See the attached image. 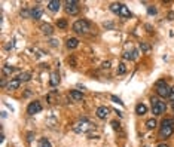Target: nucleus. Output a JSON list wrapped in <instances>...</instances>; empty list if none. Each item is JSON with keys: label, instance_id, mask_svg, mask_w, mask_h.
<instances>
[{"label": "nucleus", "instance_id": "obj_30", "mask_svg": "<svg viewBox=\"0 0 174 147\" xmlns=\"http://www.w3.org/2000/svg\"><path fill=\"white\" fill-rule=\"evenodd\" d=\"M112 100H113L115 103H118V104H122V101H120L119 98H118V97H116V95H112Z\"/></svg>", "mask_w": 174, "mask_h": 147}, {"label": "nucleus", "instance_id": "obj_14", "mask_svg": "<svg viewBox=\"0 0 174 147\" xmlns=\"http://www.w3.org/2000/svg\"><path fill=\"white\" fill-rule=\"evenodd\" d=\"M60 74L57 73V71H55V73H52L51 74V86H58V85H60Z\"/></svg>", "mask_w": 174, "mask_h": 147}, {"label": "nucleus", "instance_id": "obj_32", "mask_svg": "<svg viewBox=\"0 0 174 147\" xmlns=\"http://www.w3.org/2000/svg\"><path fill=\"white\" fill-rule=\"evenodd\" d=\"M171 101H174V88H171V94H170V97H168Z\"/></svg>", "mask_w": 174, "mask_h": 147}, {"label": "nucleus", "instance_id": "obj_5", "mask_svg": "<svg viewBox=\"0 0 174 147\" xmlns=\"http://www.w3.org/2000/svg\"><path fill=\"white\" fill-rule=\"evenodd\" d=\"M79 3L76 0H67L66 2V12L68 15H78L79 13Z\"/></svg>", "mask_w": 174, "mask_h": 147}, {"label": "nucleus", "instance_id": "obj_18", "mask_svg": "<svg viewBox=\"0 0 174 147\" xmlns=\"http://www.w3.org/2000/svg\"><path fill=\"white\" fill-rule=\"evenodd\" d=\"M120 7H122V3H112V5H110V11L113 13H116V15H119Z\"/></svg>", "mask_w": 174, "mask_h": 147}, {"label": "nucleus", "instance_id": "obj_27", "mask_svg": "<svg viewBox=\"0 0 174 147\" xmlns=\"http://www.w3.org/2000/svg\"><path fill=\"white\" fill-rule=\"evenodd\" d=\"M21 16H24V18H28V16H31V11H27V9L21 11Z\"/></svg>", "mask_w": 174, "mask_h": 147}, {"label": "nucleus", "instance_id": "obj_13", "mask_svg": "<svg viewBox=\"0 0 174 147\" xmlns=\"http://www.w3.org/2000/svg\"><path fill=\"white\" fill-rule=\"evenodd\" d=\"M67 48H68V49H76V48L79 46V40L76 39V37H70V39L67 40Z\"/></svg>", "mask_w": 174, "mask_h": 147}, {"label": "nucleus", "instance_id": "obj_11", "mask_svg": "<svg viewBox=\"0 0 174 147\" xmlns=\"http://www.w3.org/2000/svg\"><path fill=\"white\" fill-rule=\"evenodd\" d=\"M42 13H43L42 7L34 6L33 9H31V18H34V20H40V18H42Z\"/></svg>", "mask_w": 174, "mask_h": 147}, {"label": "nucleus", "instance_id": "obj_28", "mask_svg": "<svg viewBox=\"0 0 174 147\" xmlns=\"http://www.w3.org/2000/svg\"><path fill=\"white\" fill-rule=\"evenodd\" d=\"M112 126H113V129H120V123L118 122V120H112V123H110Z\"/></svg>", "mask_w": 174, "mask_h": 147}, {"label": "nucleus", "instance_id": "obj_24", "mask_svg": "<svg viewBox=\"0 0 174 147\" xmlns=\"http://www.w3.org/2000/svg\"><path fill=\"white\" fill-rule=\"evenodd\" d=\"M67 25H68V24H67L66 20H58L57 21V27H58V28H67Z\"/></svg>", "mask_w": 174, "mask_h": 147}, {"label": "nucleus", "instance_id": "obj_1", "mask_svg": "<svg viewBox=\"0 0 174 147\" xmlns=\"http://www.w3.org/2000/svg\"><path fill=\"white\" fill-rule=\"evenodd\" d=\"M174 132V120L173 119H164L161 123L159 137L161 138H170Z\"/></svg>", "mask_w": 174, "mask_h": 147}, {"label": "nucleus", "instance_id": "obj_29", "mask_svg": "<svg viewBox=\"0 0 174 147\" xmlns=\"http://www.w3.org/2000/svg\"><path fill=\"white\" fill-rule=\"evenodd\" d=\"M147 12H149V15H156V7L149 6L147 7Z\"/></svg>", "mask_w": 174, "mask_h": 147}, {"label": "nucleus", "instance_id": "obj_20", "mask_svg": "<svg viewBox=\"0 0 174 147\" xmlns=\"http://www.w3.org/2000/svg\"><path fill=\"white\" fill-rule=\"evenodd\" d=\"M39 147H52V144H51V141L48 140V138H40Z\"/></svg>", "mask_w": 174, "mask_h": 147}, {"label": "nucleus", "instance_id": "obj_34", "mask_svg": "<svg viewBox=\"0 0 174 147\" xmlns=\"http://www.w3.org/2000/svg\"><path fill=\"white\" fill-rule=\"evenodd\" d=\"M109 67H110V62H109V61H107V62H104V64H103V68H109Z\"/></svg>", "mask_w": 174, "mask_h": 147}, {"label": "nucleus", "instance_id": "obj_12", "mask_svg": "<svg viewBox=\"0 0 174 147\" xmlns=\"http://www.w3.org/2000/svg\"><path fill=\"white\" fill-rule=\"evenodd\" d=\"M40 30H42V33L46 34V36H51L54 33V27L51 24H42L40 25Z\"/></svg>", "mask_w": 174, "mask_h": 147}, {"label": "nucleus", "instance_id": "obj_22", "mask_svg": "<svg viewBox=\"0 0 174 147\" xmlns=\"http://www.w3.org/2000/svg\"><path fill=\"white\" fill-rule=\"evenodd\" d=\"M146 126L149 128V129H153V128L156 126V120H155L153 117H152V119H149V120L146 122Z\"/></svg>", "mask_w": 174, "mask_h": 147}, {"label": "nucleus", "instance_id": "obj_23", "mask_svg": "<svg viewBox=\"0 0 174 147\" xmlns=\"http://www.w3.org/2000/svg\"><path fill=\"white\" fill-rule=\"evenodd\" d=\"M125 71H127V67H125L124 62H120L118 66V74H125Z\"/></svg>", "mask_w": 174, "mask_h": 147}, {"label": "nucleus", "instance_id": "obj_6", "mask_svg": "<svg viewBox=\"0 0 174 147\" xmlns=\"http://www.w3.org/2000/svg\"><path fill=\"white\" fill-rule=\"evenodd\" d=\"M42 112V104L40 101H31L28 107H27V113L28 114H36V113H40Z\"/></svg>", "mask_w": 174, "mask_h": 147}, {"label": "nucleus", "instance_id": "obj_3", "mask_svg": "<svg viewBox=\"0 0 174 147\" xmlns=\"http://www.w3.org/2000/svg\"><path fill=\"white\" fill-rule=\"evenodd\" d=\"M92 123L91 122H88L87 119H82V120H79V122H76L73 125V129H74V132H78V134H80V132H88L89 129H92Z\"/></svg>", "mask_w": 174, "mask_h": 147}, {"label": "nucleus", "instance_id": "obj_25", "mask_svg": "<svg viewBox=\"0 0 174 147\" xmlns=\"http://www.w3.org/2000/svg\"><path fill=\"white\" fill-rule=\"evenodd\" d=\"M13 71H15L13 67H7V66L3 67V74H11V73H13Z\"/></svg>", "mask_w": 174, "mask_h": 147}, {"label": "nucleus", "instance_id": "obj_33", "mask_svg": "<svg viewBox=\"0 0 174 147\" xmlns=\"http://www.w3.org/2000/svg\"><path fill=\"white\" fill-rule=\"evenodd\" d=\"M68 62H72V64H73V67L76 66V61H74V58H73V57H72V58H68Z\"/></svg>", "mask_w": 174, "mask_h": 147}, {"label": "nucleus", "instance_id": "obj_4", "mask_svg": "<svg viewBox=\"0 0 174 147\" xmlns=\"http://www.w3.org/2000/svg\"><path fill=\"white\" fill-rule=\"evenodd\" d=\"M89 27H91L89 21H87V20H78L73 24V31H76V33H87L88 30H89Z\"/></svg>", "mask_w": 174, "mask_h": 147}, {"label": "nucleus", "instance_id": "obj_35", "mask_svg": "<svg viewBox=\"0 0 174 147\" xmlns=\"http://www.w3.org/2000/svg\"><path fill=\"white\" fill-rule=\"evenodd\" d=\"M104 27H109V28H112V27H113V24H112V22H107V24H104Z\"/></svg>", "mask_w": 174, "mask_h": 147}, {"label": "nucleus", "instance_id": "obj_36", "mask_svg": "<svg viewBox=\"0 0 174 147\" xmlns=\"http://www.w3.org/2000/svg\"><path fill=\"white\" fill-rule=\"evenodd\" d=\"M168 16H170V20H174V13H173V12L170 13V15H168Z\"/></svg>", "mask_w": 174, "mask_h": 147}, {"label": "nucleus", "instance_id": "obj_10", "mask_svg": "<svg viewBox=\"0 0 174 147\" xmlns=\"http://www.w3.org/2000/svg\"><path fill=\"white\" fill-rule=\"evenodd\" d=\"M21 85V80L18 79V77H15V79L12 80H9V83H7V89H11V91H13V89H18Z\"/></svg>", "mask_w": 174, "mask_h": 147}, {"label": "nucleus", "instance_id": "obj_19", "mask_svg": "<svg viewBox=\"0 0 174 147\" xmlns=\"http://www.w3.org/2000/svg\"><path fill=\"white\" fill-rule=\"evenodd\" d=\"M135 58H137V52H135V51L124 53V60H135Z\"/></svg>", "mask_w": 174, "mask_h": 147}, {"label": "nucleus", "instance_id": "obj_17", "mask_svg": "<svg viewBox=\"0 0 174 147\" xmlns=\"http://www.w3.org/2000/svg\"><path fill=\"white\" fill-rule=\"evenodd\" d=\"M135 113L137 114H140V116H143V114H146L147 113V107L144 106V104H137L135 106Z\"/></svg>", "mask_w": 174, "mask_h": 147}, {"label": "nucleus", "instance_id": "obj_15", "mask_svg": "<svg viewBox=\"0 0 174 147\" xmlns=\"http://www.w3.org/2000/svg\"><path fill=\"white\" fill-rule=\"evenodd\" d=\"M70 97H72V100H74V101L83 100V94L79 92V91H70Z\"/></svg>", "mask_w": 174, "mask_h": 147}, {"label": "nucleus", "instance_id": "obj_16", "mask_svg": "<svg viewBox=\"0 0 174 147\" xmlns=\"http://www.w3.org/2000/svg\"><path fill=\"white\" fill-rule=\"evenodd\" d=\"M119 15L122 16V18H131V12H129V9H128L124 3H122V7H120V12Z\"/></svg>", "mask_w": 174, "mask_h": 147}, {"label": "nucleus", "instance_id": "obj_26", "mask_svg": "<svg viewBox=\"0 0 174 147\" xmlns=\"http://www.w3.org/2000/svg\"><path fill=\"white\" fill-rule=\"evenodd\" d=\"M140 49H141V51H144V52H149V51H150V46H149L147 43H144V42H141V43H140Z\"/></svg>", "mask_w": 174, "mask_h": 147}, {"label": "nucleus", "instance_id": "obj_9", "mask_svg": "<svg viewBox=\"0 0 174 147\" xmlns=\"http://www.w3.org/2000/svg\"><path fill=\"white\" fill-rule=\"evenodd\" d=\"M61 6V2L60 0H49L48 2V9L52 11V12H58Z\"/></svg>", "mask_w": 174, "mask_h": 147}, {"label": "nucleus", "instance_id": "obj_38", "mask_svg": "<svg viewBox=\"0 0 174 147\" xmlns=\"http://www.w3.org/2000/svg\"><path fill=\"white\" fill-rule=\"evenodd\" d=\"M173 110H174V101H173Z\"/></svg>", "mask_w": 174, "mask_h": 147}, {"label": "nucleus", "instance_id": "obj_7", "mask_svg": "<svg viewBox=\"0 0 174 147\" xmlns=\"http://www.w3.org/2000/svg\"><path fill=\"white\" fill-rule=\"evenodd\" d=\"M165 110H167V104L165 103H162V101H158L155 106H152V112H153L155 116H161V114L165 113Z\"/></svg>", "mask_w": 174, "mask_h": 147}, {"label": "nucleus", "instance_id": "obj_31", "mask_svg": "<svg viewBox=\"0 0 174 147\" xmlns=\"http://www.w3.org/2000/svg\"><path fill=\"white\" fill-rule=\"evenodd\" d=\"M158 98H155V97H152V98H150V103H152V106H155V104H156V103H158Z\"/></svg>", "mask_w": 174, "mask_h": 147}, {"label": "nucleus", "instance_id": "obj_2", "mask_svg": "<svg viewBox=\"0 0 174 147\" xmlns=\"http://www.w3.org/2000/svg\"><path fill=\"white\" fill-rule=\"evenodd\" d=\"M155 88H156V94L162 97V98H168L170 97V94H171V88L167 85V82L164 79L158 80L156 83H155Z\"/></svg>", "mask_w": 174, "mask_h": 147}, {"label": "nucleus", "instance_id": "obj_37", "mask_svg": "<svg viewBox=\"0 0 174 147\" xmlns=\"http://www.w3.org/2000/svg\"><path fill=\"white\" fill-rule=\"evenodd\" d=\"M158 147H168V146H167V144H164V143H161V144H159Z\"/></svg>", "mask_w": 174, "mask_h": 147}, {"label": "nucleus", "instance_id": "obj_8", "mask_svg": "<svg viewBox=\"0 0 174 147\" xmlns=\"http://www.w3.org/2000/svg\"><path fill=\"white\" fill-rule=\"evenodd\" d=\"M109 112H110V108L109 107H106V106H100L98 108H97V117L98 119H106L107 116H109Z\"/></svg>", "mask_w": 174, "mask_h": 147}, {"label": "nucleus", "instance_id": "obj_21", "mask_svg": "<svg viewBox=\"0 0 174 147\" xmlns=\"http://www.w3.org/2000/svg\"><path fill=\"white\" fill-rule=\"evenodd\" d=\"M18 79H20L21 82H28V80L31 79V74L30 73H21L20 76H18Z\"/></svg>", "mask_w": 174, "mask_h": 147}]
</instances>
